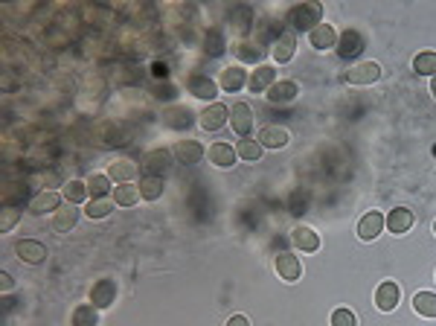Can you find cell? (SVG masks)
<instances>
[{
  "label": "cell",
  "instance_id": "obj_38",
  "mask_svg": "<svg viewBox=\"0 0 436 326\" xmlns=\"http://www.w3.org/2000/svg\"><path fill=\"white\" fill-rule=\"evenodd\" d=\"M358 320H355V315L349 309H334L332 312V326H355Z\"/></svg>",
  "mask_w": 436,
  "mask_h": 326
},
{
  "label": "cell",
  "instance_id": "obj_28",
  "mask_svg": "<svg viewBox=\"0 0 436 326\" xmlns=\"http://www.w3.org/2000/svg\"><path fill=\"white\" fill-rule=\"evenodd\" d=\"M99 323V315H96V306H76L73 309V318H70V326H96Z\"/></svg>",
  "mask_w": 436,
  "mask_h": 326
},
{
  "label": "cell",
  "instance_id": "obj_19",
  "mask_svg": "<svg viewBox=\"0 0 436 326\" xmlns=\"http://www.w3.org/2000/svg\"><path fill=\"white\" fill-rule=\"evenodd\" d=\"M308 41L314 50H329V47L338 44V32H334V27H329V24H320L317 29L308 32Z\"/></svg>",
  "mask_w": 436,
  "mask_h": 326
},
{
  "label": "cell",
  "instance_id": "obj_14",
  "mask_svg": "<svg viewBox=\"0 0 436 326\" xmlns=\"http://www.w3.org/2000/svg\"><path fill=\"white\" fill-rule=\"evenodd\" d=\"M186 88H189V93H192V97H198V100H212L215 93H218V85H215L212 79H207V76H201V73L189 76Z\"/></svg>",
  "mask_w": 436,
  "mask_h": 326
},
{
  "label": "cell",
  "instance_id": "obj_34",
  "mask_svg": "<svg viewBox=\"0 0 436 326\" xmlns=\"http://www.w3.org/2000/svg\"><path fill=\"white\" fill-rule=\"evenodd\" d=\"M64 198H67L70 204L88 201V184H85V181H67V184H64Z\"/></svg>",
  "mask_w": 436,
  "mask_h": 326
},
{
  "label": "cell",
  "instance_id": "obj_31",
  "mask_svg": "<svg viewBox=\"0 0 436 326\" xmlns=\"http://www.w3.org/2000/svg\"><path fill=\"white\" fill-rule=\"evenodd\" d=\"M163 120H166L169 128H184V125L192 123V114H189V108H166Z\"/></svg>",
  "mask_w": 436,
  "mask_h": 326
},
{
  "label": "cell",
  "instance_id": "obj_43",
  "mask_svg": "<svg viewBox=\"0 0 436 326\" xmlns=\"http://www.w3.org/2000/svg\"><path fill=\"white\" fill-rule=\"evenodd\" d=\"M430 93H433V100H436V76L430 79Z\"/></svg>",
  "mask_w": 436,
  "mask_h": 326
},
{
  "label": "cell",
  "instance_id": "obj_32",
  "mask_svg": "<svg viewBox=\"0 0 436 326\" xmlns=\"http://www.w3.org/2000/svg\"><path fill=\"white\" fill-rule=\"evenodd\" d=\"M236 155H239L242 161H259L262 158V143L245 137V140H239V146H236Z\"/></svg>",
  "mask_w": 436,
  "mask_h": 326
},
{
  "label": "cell",
  "instance_id": "obj_10",
  "mask_svg": "<svg viewBox=\"0 0 436 326\" xmlns=\"http://www.w3.org/2000/svg\"><path fill=\"white\" fill-rule=\"evenodd\" d=\"M116 297V283L114 280H99L93 289H90V306H96V309H105V306H111Z\"/></svg>",
  "mask_w": 436,
  "mask_h": 326
},
{
  "label": "cell",
  "instance_id": "obj_36",
  "mask_svg": "<svg viewBox=\"0 0 436 326\" xmlns=\"http://www.w3.org/2000/svg\"><path fill=\"white\" fill-rule=\"evenodd\" d=\"M88 219H105L111 213V201L108 198H96V201H88Z\"/></svg>",
  "mask_w": 436,
  "mask_h": 326
},
{
  "label": "cell",
  "instance_id": "obj_23",
  "mask_svg": "<svg viewBox=\"0 0 436 326\" xmlns=\"http://www.w3.org/2000/svg\"><path fill=\"white\" fill-rule=\"evenodd\" d=\"M294 50H297V41H294V35L288 32V35H282L280 41H273V62H280V64H285V62H291L294 59Z\"/></svg>",
  "mask_w": 436,
  "mask_h": 326
},
{
  "label": "cell",
  "instance_id": "obj_37",
  "mask_svg": "<svg viewBox=\"0 0 436 326\" xmlns=\"http://www.w3.org/2000/svg\"><path fill=\"white\" fill-rule=\"evenodd\" d=\"M233 21H236V29H247L250 27V21H253V15H250V9L247 6H236L233 9Z\"/></svg>",
  "mask_w": 436,
  "mask_h": 326
},
{
  "label": "cell",
  "instance_id": "obj_6",
  "mask_svg": "<svg viewBox=\"0 0 436 326\" xmlns=\"http://www.w3.org/2000/svg\"><path fill=\"white\" fill-rule=\"evenodd\" d=\"M15 254L21 257L24 262H29V265H41L47 259V247L41 242H35V239H21L15 245Z\"/></svg>",
  "mask_w": 436,
  "mask_h": 326
},
{
  "label": "cell",
  "instance_id": "obj_7",
  "mask_svg": "<svg viewBox=\"0 0 436 326\" xmlns=\"http://www.w3.org/2000/svg\"><path fill=\"white\" fill-rule=\"evenodd\" d=\"M175 158L184 166H195L204 161V146L198 140H181V143H175Z\"/></svg>",
  "mask_w": 436,
  "mask_h": 326
},
{
  "label": "cell",
  "instance_id": "obj_17",
  "mask_svg": "<svg viewBox=\"0 0 436 326\" xmlns=\"http://www.w3.org/2000/svg\"><path fill=\"white\" fill-rule=\"evenodd\" d=\"M276 274H280L282 280H288V283H294V280H300L303 265L294 254H280L276 257Z\"/></svg>",
  "mask_w": 436,
  "mask_h": 326
},
{
  "label": "cell",
  "instance_id": "obj_39",
  "mask_svg": "<svg viewBox=\"0 0 436 326\" xmlns=\"http://www.w3.org/2000/svg\"><path fill=\"white\" fill-rule=\"evenodd\" d=\"M18 210L15 207H4V216H0V230H4V233H9V230L15 227V222H18Z\"/></svg>",
  "mask_w": 436,
  "mask_h": 326
},
{
  "label": "cell",
  "instance_id": "obj_22",
  "mask_svg": "<svg viewBox=\"0 0 436 326\" xmlns=\"http://www.w3.org/2000/svg\"><path fill=\"white\" fill-rule=\"evenodd\" d=\"M245 85H247V73H245V67H227V70H222V88H224L227 93L242 90Z\"/></svg>",
  "mask_w": 436,
  "mask_h": 326
},
{
  "label": "cell",
  "instance_id": "obj_33",
  "mask_svg": "<svg viewBox=\"0 0 436 326\" xmlns=\"http://www.w3.org/2000/svg\"><path fill=\"white\" fill-rule=\"evenodd\" d=\"M111 189V175H90L88 178V196L96 201V198H105Z\"/></svg>",
  "mask_w": 436,
  "mask_h": 326
},
{
  "label": "cell",
  "instance_id": "obj_8",
  "mask_svg": "<svg viewBox=\"0 0 436 326\" xmlns=\"http://www.w3.org/2000/svg\"><path fill=\"white\" fill-rule=\"evenodd\" d=\"M402 300V292H399V283H381L379 285V292H375V306H379L381 312H393L395 306H399Z\"/></svg>",
  "mask_w": 436,
  "mask_h": 326
},
{
  "label": "cell",
  "instance_id": "obj_29",
  "mask_svg": "<svg viewBox=\"0 0 436 326\" xmlns=\"http://www.w3.org/2000/svg\"><path fill=\"white\" fill-rule=\"evenodd\" d=\"M140 186H131V184H120L114 189V201L120 204V207H134L137 201H140Z\"/></svg>",
  "mask_w": 436,
  "mask_h": 326
},
{
  "label": "cell",
  "instance_id": "obj_30",
  "mask_svg": "<svg viewBox=\"0 0 436 326\" xmlns=\"http://www.w3.org/2000/svg\"><path fill=\"white\" fill-rule=\"evenodd\" d=\"M413 70L422 73V76H430V79H433V76H436V53L433 50H422L413 59Z\"/></svg>",
  "mask_w": 436,
  "mask_h": 326
},
{
  "label": "cell",
  "instance_id": "obj_5",
  "mask_svg": "<svg viewBox=\"0 0 436 326\" xmlns=\"http://www.w3.org/2000/svg\"><path fill=\"white\" fill-rule=\"evenodd\" d=\"M364 35L358 29H343V35L338 38V55L341 59H355L361 50H364Z\"/></svg>",
  "mask_w": 436,
  "mask_h": 326
},
{
  "label": "cell",
  "instance_id": "obj_13",
  "mask_svg": "<svg viewBox=\"0 0 436 326\" xmlns=\"http://www.w3.org/2000/svg\"><path fill=\"white\" fill-rule=\"evenodd\" d=\"M143 166L149 169L146 175H157V172H166L172 166V151L169 149H151L143 158Z\"/></svg>",
  "mask_w": 436,
  "mask_h": 326
},
{
  "label": "cell",
  "instance_id": "obj_21",
  "mask_svg": "<svg viewBox=\"0 0 436 326\" xmlns=\"http://www.w3.org/2000/svg\"><path fill=\"white\" fill-rule=\"evenodd\" d=\"M137 175H140V166H137L134 161H116V163H111V181H116V184H131Z\"/></svg>",
  "mask_w": 436,
  "mask_h": 326
},
{
  "label": "cell",
  "instance_id": "obj_12",
  "mask_svg": "<svg viewBox=\"0 0 436 326\" xmlns=\"http://www.w3.org/2000/svg\"><path fill=\"white\" fill-rule=\"evenodd\" d=\"M387 227H390V233H395V236L407 233V230L413 227V210H407V207H395V210H390Z\"/></svg>",
  "mask_w": 436,
  "mask_h": 326
},
{
  "label": "cell",
  "instance_id": "obj_44",
  "mask_svg": "<svg viewBox=\"0 0 436 326\" xmlns=\"http://www.w3.org/2000/svg\"><path fill=\"white\" fill-rule=\"evenodd\" d=\"M433 233H436V222H433Z\"/></svg>",
  "mask_w": 436,
  "mask_h": 326
},
{
  "label": "cell",
  "instance_id": "obj_27",
  "mask_svg": "<svg viewBox=\"0 0 436 326\" xmlns=\"http://www.w3.org/2000/svg\"><path fill=\"white\" fill-rule=\"evenodd\" d=\"M58 204H62L58 193H41L29 201V213H50V210H58Z\"/></svg>",
  "mask_w": 436,
  "mask_h": 326
},
{
  "label": "cell",
  "instance_id": "obj_16",
  "mask_svg": "<svg viewBox=\"0 0 436 326\" xmlns=\"http://www.w3.org/2000/svg\"><path fill=\"white\" fill-rule=\"evenodd\" d=\"M297 97H300V85H297V82H291V79H280V82H276L271 90H268V100L271 102H291V100H297Z\"/></svg>",
  "mask_w": 436,
  "mask_h": 326
},
{
  "label": "cell",
  "instance_id": "obj_9",
  "mask_svg": "<svg viewBox=\"0 0 436 326\" xmlns=\"http://www.w3.org/2000/svg\"><path fill=\"white\" fill-rule=\"evenodd\" d=\"M273 67L271 64H262V67H256L253 73H250V79H247V88H250V93H268L273 85H276V79H273Z\"/></svg>",
  "mask_w": 436,
  "mask_h": 326
},
{
  "label": "cell",
  "instance_id": "obj_41",
  "mask_svg": "<svg viewBox=\"0 0 436 326\" xmlns=\"http://www.w3.org/2000/svg\"><path fill=\"white\" fill-rule=\"evenodd\" d=\"M227 326H250V320H247L245 315H233V318L227 320Z\"/></svg>",
  "mask_w": 436,
  "mask_h": 326
},
{
  "label": "cell",
  "instance_id": "obj_1",
  "mask_svg": "<svg viewBox=\"0 0 436 326\" xmlns=\"http://www.w3.org/2000/svg\"><path fill=\"white\" fill-rule=\"evenodd\" d=\"M320 18H323V6L320 4H297L288 12V24L297 32H311L320 27Z\"/></svg>",
  "mask_w": 436,
  "mask_h": 326
},
{
  "label": "cell",
  "instance_id": "obj_2",
  "mask_svg": "<svg viewBox=\"0 0 436 326\" xmlns=\"http://www.w3.org/2000/svg\"><path fill=\"white\" fill-rule=\"evenodd\" d=\"M230 125L245 140L247 134H250V128H253V108L247 102H236L233 111H230Z\"/></svg>",
  "mask_w": 436,
  "mask_h": 326
},
{
  "label": "cell",
  "instance_id": "obj_24",
  "mask_svg": "<svg viewBox=\"0 0 436 326\" xmlns=\"http://www.w3.org/2000/svg\"><path fill=\"white\" fill-rule=\"evenodd\" d=\"M413 312L422 315V318H436V294L433 292L413 294Z\"/></svg>",
  "mask_w": 436,
  "mask_h": 326
},
{
  "label": "cell",
  "instance_id": "obj_40",
  "mask_svg": "<svg viewBox=\"0 0 436 326\" xmlns=\"http://www.w3.org/2000/svg\"><path fill=\"white\" fill-rule=\"evenodd\" d=\"M236 53H239V59H242V62H256V59L262 55L259 47H250V44H239V50H236Z\"/></svg>",
  "mask_w": 436,
  "mask_h": 326
},
{
  "label": "cell",
  "instance_id": "obj_35",
  "mask_svg": "<svg viewBox=\"0 0 436 326\" xmlns=\"http://www.w3.org/2000/svg\"><path fill=\"white\" fill-rule=\"evenodd\" d=\"M204 50H207L210 55L224 53V35H222V29H210V32H207V38H204Z\"/></svg>",
  "mask_w": 436,
  "mask_h": 326
},
{
  "label": "cell",
  "instance_id": "obj_20",
  "mask_svg": "<svg viewBox=\"0 0 436 326\" xmlns=\"http://www.w3.org/2000/svg\"><path fill=\"white\" fill-rule=\"evenodd\" d=\"M288 131L285 128H280V125H265L262 128V134H259V143H262V149H282V146H288Z\"/></svg>",
  "mask_w": 436,
  "mask_h": 326
},
{
  "label": "cell",
  "instance_id": "obj_25",
  "mask_svg": "<svg viewBox=\"0 0 436 326\" xmlns=\"http://www.w3.org/2000/svg\"><path fill=\"white\" fill-rule=\"evenodd\" d=\"M140 196L146 198V201H157L163 196V181H161V175H143L140 178Z\"/></svg>",
  "mask_w": 436,
  "mask_h": 326
},
{
  "label": "cell",
  "instance_id": "obj_26",
  "mask_svg": "<svg viewBox=\"0 0 436 326\" xmlns=\"http://www.w3.org/2000/svg\"><path fill=\"white\" fill-rule=\"evenodd\" d=\"M76 222H79V210L70 204V207H62V210L55 213L53 227L58 230V233H67V230H73V227H76Z\"/></svg>",
  "mask_w": 436,
  "mask_h": 326
},
{
  "label": "cell",
  "instance_id": "obj_3",
  "mask_svg": "<svg viewBox=\"0 0 436 326\" xmlns=\"http://www.w3.org/2000/svg\"><path fill=\"white\" fill-rule=\"evenodd\" d=\"M379 76H381L379 64H375V62H361V64H355L352 70H346V82H352V85H372V82H379Z\"/></svg>",
  "mask_w": 436,
  "mask_h": 326
},
{
  "label": "cell",
  "instance_id": "obj_4",
  "mask_svg": "<svg viewBox=\"0 0 436 326\" xmlns=\"http://www.w3.org/2000/svg\"><path fill=\"white\" fill-rule=\"evenodd\" d=\"M387 227V219L379 213V210H372V213H367L361 222H358V239L364 242H372V239H379V233Z\"/></svg>",
  "mask_w": 436,
  "mask_h": 326
},
{
  "label": "cell",
  "instance_id": "obj_18",
  "mask_svg": "<svg viewBox=\"0 0 436 326\" xmlns=\"http://www.w3.org/2000/svg\"><path fill=\"white\" fill-rule=\"evenodd\" d=\"M291 239L297 245V251H303V254H314L317 247H320V236H317L311 227H297L291 233Z\"/></svg>",
  "mask_w": 436,
  "mask_h": 326
},
{
  "label": "cell",
  "instance_id": "obj_42",
  "mask_svg": "<svg viewBox=\"0 0 436 326\" xmlns=\"http://www.w3.org/2000/svg\"><path fill=\"white\" fill-rule=\"evenodd\" d=\"M0 285H4V292H9V289H12V285H15V283H12V277H9L6 271H4V274H0Z\"/></svg>",
  "mask_w": 436,
  "mask_h": 326
},
{
  "label": "cell",
  "instance_id": "obj_15",
  "mask_svg": "<svg viewBox=\"0 0 436 326\" xmlns=\"http://www.w3.org/2000/svg\"><path fill=\"white\" fill-rule=\"evenodd\" d=\"M207 158H210V163H215V166L230 169L239 155H236V149H233L230 143H212V146H210V151H207Z\"/></svg>",
  "mask_w": 436,
  "mask_h": 326
},
{
  "label": "cell",
  "instance_id": "obj_11",
  "mask_svg": "<svg viewBox=\"0 0 436 326\" xmlns=\"http://www.w3.org/2000/svg\"><path fill=\"white\" fill-rule=\"evenodd\" d=\"M224 123H227V108L222 102H212L201 111V128L204 131H218Z\"/></svg>",
  "mask_w": 436,
  "mask_h": 326
}]
</instances>
